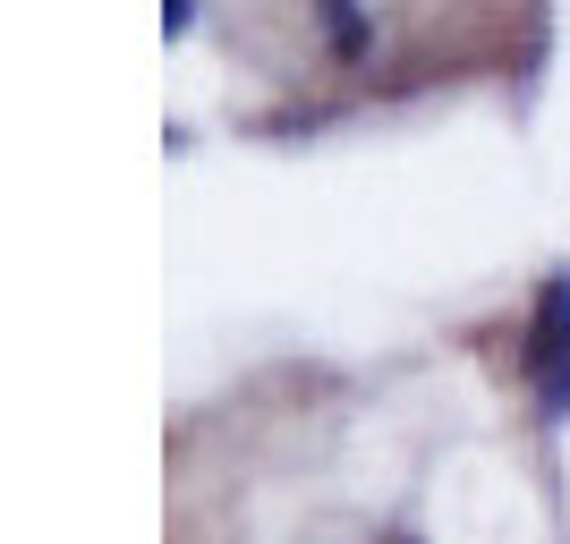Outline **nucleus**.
<instances>
[{
    "label": "nucleus",
    "instance_id": "1",
    "mask_svg": "<svg viewBox=\"0 0 570 544\" xmlns=\"http://www.w3.org/2000/svg\"><path fill=\"white\" fill-rule=\"evenodd\" d=\"M520 366L528 383H537V417L546 426H562L570 417V273H553L546 289H537V315H528V340H520Z\"/></svg>",
    "mask_w": 570,
    "mask_h": 544
},
{
    "label": "nucleus",
    "instance_id": "2",
    "mask_svg": "<svg viewBox=\"0 0 570 544\" xmlns=\"http://www.w3.org/2000/svg\"><path fill=\"white\" fill-rule=\"evenodd\" d=\"M324 26H333V51H341V60L366 51V18H357V0H324Z\"/></svg>",
    "mask_w": 570,
    "mask_h": 544
},
{
    "label": "nucleus",
    "instance_id": "3",
    "mask_svg": "<svg viewBox=\"0 0 570 544\" xmlns=\"http://www.w3.org/2000/svg\"><path fill=\"white\" fill-rule=\"evenodd\" d=\"M188 26H196V0H163V34H170V43H179Z\"/></svg>",
    "mask_w": 570,
    "mask_h": 544
}]
</instances>
